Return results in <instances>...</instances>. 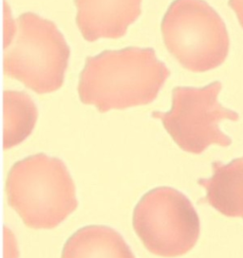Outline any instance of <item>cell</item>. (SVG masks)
I'll return each instance as SVG.
<instances>
[{
	"label": "cell",
	"mask_w": 243,
	"mask_h": 258,
	"mask_svg": "<svg viewBox=\"0 0 243 258\" xmlns=\"http://www.w3.org/2000/svg\"><path fill=\"white\" fill-rule=\"evenodd\" d=\"M6 191L9 205L34 230L56 228L78 207L64 161L44 153L16 162L9 171Z\"/></svg>",
	"instance_id": "obj_3"
},
{
	"label": "cell",
	"mask_w": 243,
	"mask_h": 258,
	"mask_svg": "<svg viewBox=\"0 0 243 258\" xmlns=\"http://www.w3.org/2000/svg\"><path fill=\"white\" fill-rule=\"evenodd\" d=\"M143 0H74L76 24L88 42L125 36L142 14Z\"/></svg>",
	"instance_id": "obj_7"
},
{
	"label": "cell",
	"mask_w": 243,
	"mask_h": 258,
	"mask_svg": "<svg viewBox=\"0 0 243 258\" xmlns=\"http://www.w3.org/2000/svg\"><path fill=\"white\" fill-rule=\"evenodd\" d=\"M169 76L153 48L105 50L87 57L77 90L82 103L99 112L122 110L154 102Z\"/></svg>",
	"instance_id": "obj_1"
},
{
	"label": "cell",
	"mask_w": 243,
	"mask_h": 258,
	"mask_svg": "<svg viewBox=\"0 0 243 258\" xmlns=\"http://www.w3.org/2000/svg\"><path fill=\"white\" fill-rule=\"evenodd\" d=\"M228 5L235 12L237 20L243 29V0H229Z\"/></svg>",
	"instance_id": "obj_11"
},
{
	"label": "cell",
	"mask_w": 243,
	"mask_h": 258,
	"mask_svg": "<svg viewBox=\"0 0 243 258\" xmlns=\"http://www.w3.org/2000/svg\"><path fill=\"white\" fill-rule=\"evenodd\" d=\"M161 31L169 53L189 72L217 69L229 54L226 25L204 0H174L163 16Z\"/></svg>",
	"instance_id": "obj_4"
},
{
	"label": "cell",
	"mask_w": 243,
	"mask_h": 258,
	"mask_svg": "<svg viewBox=\"0 0 243 258\" xmlns=\"http://www.w3.org/2000/svg\"><path fill=\"white\" fill-rule=\"evenodd\" d=\"M3 148L11 149L23 143L33 133L38 110L30 95L21 91L3 92Z\"/></svg>",
	"instance_id": "obj_10"
},
{
	"label": "cell",
	"mask_w": 243,
	"mask_h": 258,
	"mask_svg": "<svg viewBox=\"0 0 243 258\" xmlns=\"http://www.w3.org/2000/svg\"><path fill=\"white\" fill-rule=\"evenodd\" d=\"M61 258H135L121 234L103 225L85 226L66 241Z\"/></svg>",
	"instance_id": "obj_9"
},
{
	"label": "cell",
	"mask_w": 243,
	"mask_h": 258,
	"mask_svg": "<svg viewBox=\"0 0 243 258\" xmlns=\"http://www.w3.org/2000/svg\"><path fill=\"white\" fill-rule=\"evenodd\" d=\"M4 73L38 94L63 86L71 49L52 21L33 13L14 19L4 9Z\"/></svg>",
	"instance_id": "obj_2"
},
{
	"label": "cell",
	"mask_w": 243,
	"mask_h": 258,
	"mask_svg": "<svg viewBox=\"0 0 243 258\" xmlns=\"http://www.w3.org/2000/svg\"><path fill=\"white\" fill-rule=\"evenodd\" d=\"M222 89L219 81L203 88L177 87L172 91L170 111H154L166 132L180 149L187 153L202 154L210 145L229 146L232 140L224 134L219 123L238 121V114L219 104Z\"/></svg>",
	"instance_id": "obj_6"
},
{
	"label": "cell",
	"mask_w": 243,
	"mask_h": 258,
	"mask_svg": "<svg viewBox=\"0 0 243 258\" xmlns=\"http://www.w3.org/2000/svg\"><path fill=\"white\" fill-rule=\"evenodd\" d=\"M132 224L149 252L162 257L181 256L196 246L200 218L185 194L157 187L145 194L133 211Z\"/></svg>",
	"instance_id": "obj_5"
},
{
	"label": "cell",
	"mask_w": 243,
	"mask_h": 258,
	"mask_svg": "<svg viewBox=\"0 0 243 258\" xmlns=\"http://www.w3.org/2000/svg\"><path fill=\"white\" fill-rule=\"evenodd\" d=\"M212 169V177L198 180L206 191L202 202L225 217L243 219V157L228 164L214 161Z\"/></svg>",
	"instance_id": "obj_8"
}]
</instances>
